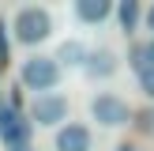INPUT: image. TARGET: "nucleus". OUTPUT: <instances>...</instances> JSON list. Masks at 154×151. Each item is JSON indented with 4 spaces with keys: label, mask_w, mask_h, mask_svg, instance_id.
I'll return each mask as SVG.
<instances>
[{
    "label": "nucleus",
    "mask_w": 154,
    "mask_h": 151,
    "mask_svg": "<svg viewBox=\"0 0 154 151\" xmlns=\"http://www.w3.org/2000/svg\"><path fill=\"white\" fill-rule=\"evenodd\" d=\"M53 34V15L42 4H23L11 15V38L19 45H42Z\"/></svg>",
    "instance_id": "f257e3e1"
},
{
    "label": "nucleus",
    "mask_w": 154,
    "mask_h": 151,
    "mask_svg": "<svg viewBox=\"0 0 154 151\" xmlns=\"http://www.w3.org/2000/svg\"><path fill=\"white\" fill-rule=\"evenodd\" d=\"M60 72H64V68H60L53 57L34 53V57H26V60H23V68H19V87L38 91V95H49V91H57Z\"/></svg>",
    "instance_id": "f03ea898"
},
{
    "label": "nucleus",
    "mask_w": 154,
    "mask_h": 151,
    "mask_svg": "<svg viewBox=\"0 0 154 151\" xmlns=\"http://www.w3.org/2000/svg\"><path fill=\"white\" fill-rule=\"evenodd\" d=\"M90 117L102 128H124L132 121V106H128V98L113 95V91H98L90 98Z\"/></svg>",
    "instance_id": "7ed1b4c3"
},
{
    "label": "nucleus",
    "mask_w": 154,
    "mask_h": 151,
    "mask_svg": "<svg viewBox=\"0 0 154 151\" xmlns=\"http://www.w3.org/2000/svg\"><path fill=\"white\" fill-rule=\"evenodd\" d=\"M68 110H72V102H68V95H60V91H49V95H34V102H30V113L26 117L34 121V125L42 128H53V125H68Z\"/></svg>",
    "instance_id": "20e7f679"
},
{
    "label": "nucleus",
    "mask_w": 154,
    "mask_h": 151,
    "mask_svg": "<svg viewBox=\"0 0 154 151\" xmlns=\"http://www.w3.org/2000/svg\"><path fill=\"white\" fill-rule=\"evenodd\" d=\"M90 147H94V136L83 121H68L53 136V151H90Z\"/></svg>",
    "instance_id": "39448f33"
},
{
    "label": "nucleus",
    "mask_w": 154,
    "mask_h": 151,
    "mask_svg": "<svg viewBox=\"0 0 154 151\" xmlns=\"http://www.w3.org/2000/svg\"><path fill=\"white\" fill-rule=\"evenodd\" d=\"M53 60H57L60 68H87L90 49H87L83 38H64V42L57 45V53H53Z\"/></svg>",
    "instance_id": "423d86ee"
},
{
    "label": "nucleus",
    "mask_w": 154,
    "mask_h": 151,
    "mask_svg": "<svg viewBox=\"0 0 154 151\" xmlns=\"http://www.w3.org/2000/svg\"><path fill=\"white\" fill-rule=\"evenodd\" d=\"M83 72L90 76V79H109L113 72H117V53L113 49H90V60Z\"/></svg>",
    "instance_id": "0eeeda50"
},
{
    "label": "nucleus",
    "mask_w": 154,
    "mask_h": 151,
    "mask_svg": "<svg viewBox=\"0 0 154 151\" xmlns=\"http://www.w3.org/2000/svg\"><path fill=\"white\" fill-rule=\"evenodd\" d=\"M113 11V0H75V19L83 23H105Z\"/></svg>",
    "instance_id": "6e6552de"
},
{
    "label": "nucleus",
    "mask_w": 154,
    "mask_h": 151,
    "mask_svg": "<svg viewBox=\"0 0 154 151\" xmlns=\"http://www.w3.org/2000/svg\"><path fill=\"white\" fill-rule=\"evenodd\" d=\"M117 19H120V30L132 34V30L139 27V0H120L117 4Z\"/></svg>",
    "instance_id": "1a4fd4ad"
},
{
    "label": "nucleus",
    "mask_w": 154,
    "mask_h": 151,
    "mask_svg": "<svg viewBox=\"0 0 154 151\" xmlns=\"http://www.w3.org/2000/svg\"><path fill=\"white\" fill-rule=\"evenodd\" d=\"M143 64H154V38L147 45H132V68H143Z\"/></svg>",
    "instance_id": "9d476101"
},
{
    "label": "nucleus",
    "mask_w": 154,
    "mask_h": 151,
    "mask_svg": "<svg viewBox=\"0 0 154 151\" xmlns=\"http://www.w3.org/2000/svg\"><path fill=\"white\" fill-rule=\"evenodd\" d=\"M135 79H139V91L147 98H154V64H143V68H135Z\"/></svg>",
    "instance_id": "9b49d317"
},
{
    "label": "nucleus",
    "mask_w": 154,
    "mask_h": 151,
    "mask_svg": "<svg viewBox=\"0 0 154 151\" xmlns=\"http://www.w3.org/2000/svg\"><path fill=\"white\" fill-rule=\"evenodd\" d=\"M0 64H8V23L0 19Z\"/></svg>",
    "instance_id": "f8f14e48"
},
{
    "label": "nucleus",
    "mask_w": 154,
    "mask_h": 151,
    "mask_svg": "<svg viewBox=\"0 0 154 151\" xmlns=\"http://www.w3.org/2000/svg\"><path fill=\"white\" fill-rule=\"evenodd\" d=\"M139 128H150V132H154V110H147V113L139 117Z\"/></svg>",
    "instance_id": "ddd939ff"
},
{
    "label": "nucleus",
    "mask_w": 154,
    "mask_h": 151,
    "mask_svg": "<svg viewBox=\"0 0 154 151\" xmlns=\"http://www.w3.org/2000/svg\"><path fill=\"white\" fill-rule=\"evenodd\" d=\"M143 19H147V30H150V38H154V4L147 8V15H143Z\"/></svg>",
    "instance_id": "4468645a"
},
{
    "label": "nucleus",
    "mask_w": 154,
    "mask_h": 151,
    "mask_svg": "<svg viewBox=\"0 0 154 151\" xmlns=\"http://www.w3.org/2000/svg\"><path fill=\"white\" fill-rule=\"evenodd\" d=\"M8 151H30V143H23V147H8Z\"/></svg>",
    "instance_id": "2eb2a0df"
},
{
    "label": "nucleus",
    "mask_w": 154,
    "mask_h": 151,
    "mask_svg": "<svg viewBox=\"0 0 154 151\" xmlns=\"http://www.w3.org/2000/svg\"><path fill=\"white\" fill-rule=\"evenodd\" d=\"M117 151H139V147H132V143H124V147H117Z\"/></svg>",
    "instance_id": "dca6fc26"
}]
</instances>
